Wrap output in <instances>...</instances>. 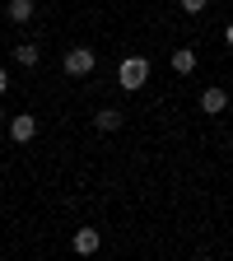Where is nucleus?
Wrapping results in <instances>:
<instances>
[{
	"mask_svg": "<svg viewBox=\"0 0 233 261\" xmlns=\"http://www.w3.org/2000/svg\"><path fill=\"white\" fill-rule=\"evenodd\" d=\"M117 84H121L126 93H140V89L149 84V56H126V61L117 65Z\"/></svg>",
	"mask_w": 233,
	"mask_h": 261,
	"instance_id": "nucleus-1",
	"label": "nucleus"
},
{
	"mask_svg": "<svg viewBox=\"0 0 233 261\" xmlns=\"http://www.w3.org/2000/svg\"><path fill=\"white\" fill-rule=\"evenodd\" d=\"M65 75H70V80H84V75H93V65H98V56L89 51V47H70V51H65Z\"/></svg>",
	"mask_w": 233,
	"mask_h": 261,
	"instance_id": "nucleus-2",
	"label": "nucleus"
},
{
	"mask_svg": "<svg viewBox=\"0 0 233 261\" xmlns=\"http://www.w3.org/2000/svg\"><path fill=\"white\" fill-rule=\"evenodd\" d=\"M10 140H14V145L38 140V117H33V112H19V117H10Z\"/></svg>",
	"mask_w": 233,
	"mask_h": 261,
	"instance_id": "nucleus-3",
	"label": "nucleus"
},
{
	"mask_svg": "<svg viewBox=\"0 0 233 261\" xmlns=\"http://www.w3.org/2000/svg\"><path fill=\"white\" fill-rule=\"evenodd\" d=\"M196 103H201V112H205V117H219V112L228 108V89H219V84H205Z\"/></svg>",
	"mask_w": 233,
	"mask_h": 261,
	"instance_id": "nucleus-4",
	"label": "nucleus"
},
{
	"mask_svg": "<svg viewBox=\"0 0 233 261\" xmlns=\"http://www.w3.org/2000/svg\"><path fill=\"white\" fill-rule=\"evenodd\" d=\"M70 247H75L80 256H93L98 247H103V233H98V228H75V238H70Z\"/></svg>",
	"mask_w": 233,
	"mask_h": 261,
	"instance_id": "nucleus-5",
	"label": "nucleus"
},
{
	"mask_svg": "<svg viewBox=\"0 0 233 261\" xmlns=\"http://www.w3.org/2000/svg\"><path fill=\"white\" fill-rule=\"evenodd\" d=\"M121 121H126V117H121L117 108H98V112H93V130H103V136L121 130Z\"/></svg>",
	"mask_w": 233,
	"mask_h": 261,
	"instance_id": "nucleus-6",
	"label": "nucleus"
},
{
	"mask_svg": "<svg viewBox=\"0 0 233 261\" xmlns=\"http://www.w3.org/2000/svg\"><path fill=\"white\" fill-rule=\"evenodd\" d=\"M14 65H23V70L42 65V47H38V42H19V47H14Z\"/></svg>",
	"mask_w": 233,
	"mask_h": 261,
	"instance_id": "nucleus-7",
	"label": "nucleus"
},
{
	"mask_svg": "<svg viewBox=\"0 0 233 261\" xmlns=\"http://www.w3.org/2000/svg\"><path fill=\"white\" fill-rule=\"evenodd\" d=\"M5 14H10V23H28L33 14H38V0H10Z\"/></svg>",
	"mask_w": 233,
	"mask_h": 261,
	"instance_id": "nucleus-8",
	"label": "nucleus"
},
{
	"mask_svg": "<svg viewBox=\"0 0 233 261\" xmlns=\"http://www.w3.org/2000/svg\"><path fill=\"white\" fill-rule=\"evenodd\" d=\"M168 65H173V75H191V70H196V51H191V47H177V51L168 56Z\"/></svg>",
	"mask_w": 233,
	"mask_h": 261,
	"instance_id": "nucleus-9",
	"label": "nucleus"
},
{
	"mask_svg": "<svg viewBox=\"0 0 233 261\" xmlns=\"http://www.w3.org/2000/svg\"><path fill=\"white\" fill-rule=\"evenodd\" d=\"M182 10H187V14H205L210 0H182Z\"/></svg>",
	"mask_w": 233,
	"mask_h": 261,
	"instance_id": "nucleus-10",
	"label": "nucleus"
},
{
	"mask_svg": "<svg viewBox=\"0 0 233 261\" xmlns=\"http://www.w3.org/2000/svg\"><path fill=\"white\" fill-rule=\"evenodd\" d=\"M10 89V70H5V65H0V93H5Z\"/></svg>",
	"mask_w": 233,
	"mask_h": 261,
	"instance_id": "nucleus-11",
	"label": "nucleus"
},
{
	"mask_svg": "<svg viewBox=\"0 0 233 261\" xmlns=\"http://www.w3.org/2000/svg\"><path fill=\"white\" fill-rule=\"evenodd\" d=\"M224 42H228V47H233V23H228V28H224Z\"/></svg>",
	"mask_w": 233,
	"mask_h": 261,
	"instance_id": "nucleus-12",
	"label": "nucleus"
},
{
	"mask_svg": "<svg viewBox=\"0 0 233 261\" xmlns=\"http://www.w3.org/2000/svg\"><path fill=\"white\" fill-rule=\"evenodd\" d=\"M0 121H10V117H5V108H0Z\"/></svg>",
	"mask_w": 233,
	"mask_h": 261,
	"instance_id": "nucleus-13",
	"label": "nucleus"
}]
</instances>
